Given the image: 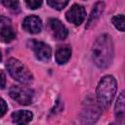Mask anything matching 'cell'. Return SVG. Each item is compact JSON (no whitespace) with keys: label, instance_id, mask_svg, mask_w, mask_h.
<instances>
[{"label":"cell","instance_id":"5b68a950","mask_svg":"<svg viewBox=\"0 0 125 125\" xmlns=\"http://www.w3.org/2000/svg\"><path fill=\"white\" fill-rule=\"evenodd\" d=\"M9 94L12 99H14L19 104L23 105L29 104L33 98V91L24 86L14 85L10 88Z\"/></svg>","mask_w":125,"mask_h":125},{"label":"cell","instance_id":"5bb4252c","mask_svg":"<svg viewBox=\"0 0 125 125\" xmlns=\"http://www.w3.org/2000/svg\"><path fill=\"white\" fill-rule=\"evenodd\" d=\"M0 36H1L2 41L6 42V43H9V42L13 41L16 38V33H15L14 29L8 24V25L2 26L1 31H0Z\"/></svg>","mask_w":125,"mask_h":125},{"label":"cell","instance_id":"ba28073f","mask_svg":"<svg viewBox=\"0 0 125 125\" xmlns=\"http://www.w3.org/2000/svg\"><path fill=\"white\" fill-rule=\"evenodd\" d=\"M48 23H49V26H50L56 39L63 40L66 38V36L68 34L67 28L62 24V22L61 21H59L58 19H50Z\"/></svg>","mask_w":125,"mask_h":125},{"label":"cell","instance_id":"44dd1931","mask_svg":"<svg viewBox=\"0 0 125 125\" xmlns=\"http://www.w3.org/2000/svg\"><path fill=\"white\" fill-rule=\"evenodd\" d=\"M1 60H2V55H1V52H0V62H1Z\"/></svg>","mask_w":125,"mask_h":125},{"label":"cell","instance_id":"3957f363","mask_svg":"<svg viewBox=\"0 0 125 125\" xmlns=\"http://www.w3.org/2000/svg\"><path fill=\"white\" fill-rule=\"evenodd\" d=\"M6 67L10 73V75L20 83L28 84L32 81L33 76L28 68L19 60L15 58H11L8 60L6 63Z\"/></svg>","mask_w":125,"mask_h":125},{"label":"cell","instance_id":"9c48e42d","mask_svg":"<svg viewBox=\"0 0 125 125\" xmlns=\"http://www.w3.org/2000/svg\"><path fill=\"white\" fill-rule=\"evenodd\" d=\"M22 27L27 32L36 34L42 30V21L37 16H28L23 20Z\"/></svg>","mask_w":125,"mask_h":125},{"label":"cell","instance_id":"7c38bea8","mask_svg":"<svg viewBox=\"0 0 125 125\" xmlns=\"http://www.w3.org/2000/svg\"><path fill=\"white\" fill-rule=\"evenodd\" d=\"M71 56V49L69 46H61L57 52H56V62L59 64H63L67 62V61L70 59Z\"/></svg>","mask_w":125,"mask_h":125},{"label":"cell","instance_id":"277c9868","mask_svg":"<svg viewBox=\"0 0 125 125\" xmlns=\"http://www.w3.org/2000/svg\"><path fill=\"white\" fill-rule=\"evenodd\" d=\"M101 105L95 100H86L85 106L81 113V120L83 123H94L101 114Z\"/></svg>","mask_w":125,"mask_h":125},{"label":"cell","instance_id":"ac0fdd59","mask_svg":"<svg viewBox=\"0 0 125 125\" xmlns=\"http://www.w3.org/2000/svg\"><path fill=\"white\" fill-rule=\"evenodd\" d=\"M29 9H37L42 5V0H24Z\"/></svg>","mask_w":125,"mask_h":125},{"label":"cell","instance_id":"8992f818","mask_svg":"<svg viewBox=\"0 0 125 125\" xmlns=\"http://www.w3.org/2000/svg\"><path fill=\"white\" fill-rule=\"evenodd\" d=\"M85 17H86V11L84 7L78 4H74L65 14V18L67 21L75 25H80L85 20Z\"/></svg>","mask_w":125,"mask_h":125},{"label":"cell","instance_id":"8fae6325","mask_svg":"<svg viewBox=\"0 0 125 125\" xmlns=\"http://www.w3.org/2000/svg\"><path fill=\"white\" fill-rule=\"evenodd\" d=\"M33 114L28 110H18L12 114L14 123L17 124H27L32 120Z\"/></svg>","mask_w":125,"mask_h":125},{"label":"cell","instance_id":"7a4b0ae2","mask_svg":"<svg viewBox=\"0 0 125 125\" xmlns=\"http://www.w3.org/2000/svg\"><path fill=\"white\" fill-rule=\"evenodd\" d=\"M117 90V82L112 75H106L101 79L97 87V102L102 108L106 109Z\"/></svg>","mask_w":125,"mask_h":125},{"label":"cell","instance_id":"30bf717a","mask_svg":"<svg viewBox=\"0 0 125 125\" xmlns=\"http://www.w3.org/2000/svg\"><path fill=\"white\" fill-rule=\"evenodd\" d=\"M104 3L103 1H99L95 4V6L91 12V15L87 21L86 28H90L92 25H94L97 22V21L100 19V17L102 16V14L104 12Z\"/></svg>","mask_w":125,"mask_h":125},{"label":"cell","instance_id":"4fadbf2b","mask_svg":"<svg viewBox=\"0 0 125 125\" xmlns=\"http://www.w3.org/2000/svg\"><path fill=\"white\" fill-rule=\"evenodd\" d=\"M115 116L118 119H123L125 114V99H124V92H121L117 98L115 104Z\"/></svg>","mask_w":125,"mask_h":125},{"label":"cell","instance_id":"2e32d148","mask_svg":"<svg viewBox=\"0 0 125 125\" xmlns=\"http://www.w3.org/2000/svg\"><path fill=\"white\" fill-rule=\"evenodd\" d=\"M112 23L113 25L120 31H124V16L123 15H117L112 18Z\"/></svg>","mask_w":125,"mask_h":125},{"label":"cell","instance_id":"6da1fadb","mask_svg":"<svg viewBox=\"0 0 125 125\" xmlns=\"http://www.w3.org/2000/svg\"><path fill=\"white\" fill-rule=\"evenodd\" d=\"M114 55L112 40L109 35H100L92 48V58L95 64L100 68H106L110 65Z\"/></svg>","mask_w":125,"mask_h":125},{"label":"cell","instance_id":"ffe728a7","mask_svg":"<svg viewBox=\"0 0 125 125\" xmlns=\"http://www.w3.org/2000/svg\"><path fill=\"white\" fill-rule=\"evenodd\" d=\"M5 86H6V75L2 70H0V89L5 88Z\"/></svg>","mask_w":125,"mask_h":125},{"label":"cell","instance_id":"52a82bcc","mask_svg":"<svg viewBox=\"0 0 125 125\" xmlns=\"http://www.w3.org/2000/svg\"><path fill=\"white\" fill-rule=\"evenodd\" d=\"M31 48L34 52L35 57L40 61H48L51 58L52 50L49 45L45 44L44 42L39 41H32Z\"/></svg>","mask_w":125,"mask_h":125},{"label":"cell","instance_id":"9a60e30c","mask_svg":"<svg viewBox=\"0 0 125 125\" xmlns=\"http://www.w3.org/2000/svg\"><path fill=\"white\" fill-rule=\"evenodd\" d=\"M68 2H69V0H47L48 5L56 10L63 9L68 4Z\"/></svg>","mask_w":125,"mask_h":125},{"label":"cell","instance_id":"e0dca14e","mask_svg":"<svg viewBox=\"0 0 125 125\" xmlns=\"http://www.w3.org/2000/svg\"><path fill=\"white\" fill-rule=\"evenodd\" d=\"M3 4L6 8L10 10H18L20 7V2L19 0H3Z\"/></svg>","mask_w":125,"mask_h":125},{"label":"cell","instance_id":"d6986e66","mask_svg":"<svg viewBox=\"0 0 125 125\" xmlns=\"http://www.w3.org/2000/svg\"><path fill=\"white\" fill-rule=\"evenodd\" d=\"M7 109H8V105H7L6 102L2 98H0V117H2L6 113Z\"/></svg>","mask_w":125,"mask_h":125}]
</instances>
